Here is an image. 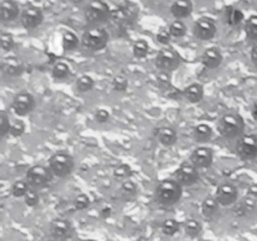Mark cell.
<instances>
[{
  "label": "cell",
  "mask_w": 257,
  "mask_h": 241,
  "mask_svg": "<svg viewBox=\"0 0 257 241\" xmlns=\"http://www.w3.org/2000/svg\"><path fill=\"white\" fill-rule=\"evenodd\" d=\"M193 12V3L192 0H176L171 5V14L176 19L181 20L188 18Z\"/></svg>",
  "instance_id": "obj_17"
},
{
  "label": "cell",
  "mask_w": 257,
  "mask_h": 241,
  "mask_svg": "<svg viewBox=\"0 0 257 241\" xmlns=\"http://www.w3.org/2000/svg\"><path fill=\"white\" fill-rule=\"evenodd\" d=\"M251 60H252L253 64L257 67V43L252 47V50H251Z\"/></svg>",
  "instance_id": "obj_48"
},
{
  "label": "cell",
  "mask_w": 257,
  "mask_h": 241,
  "mask_svg": "<svg viewBox=\"0 0 257 241\" xmlns=\"http://www.w3.org/2000/svg\"><path fill=\"white\" fill-rule=\"evenodd\" d=\"M252 117L255 118L257 120V102L253 104V108H252Z\"/></svg>",
  "instance_id": "obj_49"
},
{
  "label": "cell",
  "mask_w": 257,
  "mask_h": 241,
  "mask_svg": "<svg viewBox=\"0 0 257 241\" xmlns=\"http://www.w3.org/2000/svg\"><path fill=\"white\" fill-rule=\"evenodd\" d=\"M180 222L176 218H167L161 225V230L166 236H173L180 231Z\"/></svg>",
  "instance_id": "obj_31"
},
{
  "label": "cell",
  "mask_w": 257,
  "mask_h": 241,
  "mask_svg": "<svg viewBox=\"0 0 257 241\" xmlns=\"http://www.w3.org/2000/svg\"><path fill=\"white\" fill-rule=\"evenodd\" d=\"M25 132V125L23 120L15 119L14 122L12 123V128H10V135L13 137H20L23 133Z\"/></svg>",
  "instance_id": "obj_43"
},
{
  "label": "cell",
  "mask_w": 257,
  "mask_h": 241,
  "mask_svg": "<svg viewBox=\"0 0 257 241\" xmlns=\"http://www.w3.org/2000/svg\"><path fill=\"white\" fill-rule=\"evenodd\" d=\"M110 14H112V10L109 9L108 4H105L102 0H92L88 3L84 9L85 20L94 27H99L103 23L110 20Z\"/></svg>",
  "instance_id": "obj_3"
},
{
  "label": "cell",
  "mask_w": 257,
  "mask_h": 241,
  "mask_svg": "<svg viewBox=\"0 0 257 241\" xmlns=\"http://www.w3.org/2000/svg\"><path fill=\"white\" fill-rule=\"evenodd\" d=\"M191 162L198 168V170H203V168H208L212 166L213 163V152L211 148L208 147H197L191 155Z\"/></svg>",
  "instance_id": "obj_15"
},
{
  "label": "cell",
  "mask_w": 257,
  "mask_h": 241,
  "mask_svg": "<svg viewBox=\"0 0 257 241\" xmlns=\"http://www.w3.org/2000/svg\"><path fill=\"white\" fill-rule=\"evenodd\" d=\"M87 241H97V240H87Z\"/></svg>",
  "instance_id": "obj_50"
},
{
  "label": "cell",
  "mask_w": 257,
  "mask_h": 241,
  "mask_svg": "<svg viewBox=\"0 0 257 241\" xmlns=\"http://www.w3.org/2000/svg\"><path fill=\"white\" fill-rule=\"evenodd\" d=\"M212 128L207 123H200V125H197L193 128V138L197 142H206V141H208L212 137Z\"/></svg>",
  "instance_id": "obj_25"
},
{
  "label": "cell",
  "mask_w": 257,
  "mask_h": 241,
  "mask_svg": "<svg viewBox=\"0 0 257 241\" xmlns=\"http://www.w3.org/2000/svg\"><path fill=\"white\" fill-rule=\"evenodd\" d=\"M243 13L240 9L233 7H227L225 9V20L231 27H238L243 22Z\"/></svg>",
  "instance_id": "obj_24"
},
{
  "label": "cell",
  "mask_w": 257,
  "mask_h": 241,
  "mask_svg": "<svg viewBox=\"0 0 257 241\" xmlns=\"http://www.w3.org/2000/svg\"><path fill=\"white\" fill-rule=\"evenodd\" d=\"M133 55L138 59H143L148 55L150 53V45L146 42L145 39H138L136 40L135 44H133Z\"/></svg>",
  "instance_id": "obj_32"
},
{
  "label": "cell",
  "mask_w": 257,
  "mask_h": 241,
  "mask_svg": "<svg viewBox=\"0 0 257 241\" xmlns=\"http://www.w3.org/2000/svg\"><path fill=\"white\" fill-rule=\"evenodd\" d=\"M0 43H2V49L3 52H10L14 48V38L12 34H8V33H3L2 37H0Z\"/></svg>",
  "instance_id": "obj_41"
},
{
  "label": "cell",
  "mask_w": 257,
  "mask_h": 241,
  "mask_svg": "<svg viewBox=\"0 0 257 241\" xmlns=\"http://www.w3.org/2000/svg\"><path fill=\"white\" fill-rule=\"evenodd\" d=\"M70 68L67 63L58 62L55 63L54 67L52 68V77L57 80H63L69 77Z\"/></svg>",
  "instance_id": "obj_29"
},
{
  "label": "cell",
  "mask_w": 257,
  "mask_h": 241,
  "mask_svg": "<svg viewBox=\"0 0 257 241\" xmlns=\"http://www.w3.org/2000/svg\"><path fill=\"white\" fill-rule=\"evenodd\" d=\"M182 197V186L173 178H165L156 187V200L163 207L175 206Z\"/></svg>",
  "instance_id": "obj_1"
},
{
  "label": "cell",
  "mask_w": 257,
  "mask_h": 241,
  "mask_svg": "<svg viewBox=\"0 0 257 241\" xmlns=\"http://www.w3.org/2000/svg\"><path fill=\"white\" fill-rule=\"evenodd\" d=\"M247 196L248 197L253 198V200H257V185H251L250 187H248Z\"/></svg>",
  "instance_id": "obj_46"
},
{
  "label": "cell",
  "mask_w": 257,
  "mask_h": 241,
  "mask_svg": "<svg viewBox=\"0 0 257 241\" xmlns=\"http://www.w3.org/2000/svg\"><path fill=\"white\" fill-rule=\"evenodd\" d=\"M74 232L73 225L65 218H55L52 223H50V233L54 238L60 241H65L70 238Z\"/></svg>",
  "instance_id": "obj_14"
},
{
  "label": "cell",
  "mask_w": 257,
  "mask_h": 241,
  "mask_svg": "<svg viewBox=\"0 0 257 241\" xmlns=\"http://www.w3.org/2000/svg\"><path fill=\"white\" fill-rule=\"evenodd\" d=\"M215 197L221 206H231L237 201L238 191L235 185L226 182L218 186Z\"/></svg>",
  "instance_id": "obj_13"
},
{
  "label": "cell",
  "mask_w": 257,
  "mask_h": 241,
  "mask_svg": "<svg viewBox=\"0 0 257 241\" xmlns=\"http://www.w3.org/2000/svg\"><path fill=\"white\" fill-rule=\"evenodd\" d=\"M200 178L198 168L192 162H183L176 171V180L181 186H192Z\"/></svg>",
  "instance_id": "obj_10"
},
{
  "label": "cell",
  "mask_w": 257,
  "mask_h": 241,
  "mask_svg": "<svg viewBox=\"0 0 257 241\" xmlns=\"http://www.w3.org/2000/svg\"><path fill=\"white\" fill-rule=\"evenodd\" d=\"M48 167L57 177H67L74 171V158L64 151L55 152L48 161Z\"/></svg>",
  "instance_id": "obj_4"
},
{
  "label": "cell",
  "mask_w": 257,
  "mask_h": 241,
  "mask_svg": "<svg viewBox=\"0 0 257 241\" xmlns=\"http://www.w3.org/2000/svg\"><path fill=\"white\" fill-rule=\"evenodd\" d=\"M62 45L64 52H70V50L75 49L79 45V38L77 37L75 33L67 30L62 37Z\"/></svg>",
  "instance_id": "obj_27"
},
{
  "label": "cell",
  "mask_w": 257,
  "mask_h": 241,
  "mask_svg": "<svg viewBox=\"0 0 257 241\" xmlns=\"http://www.w3.org/2000/svg\"><path fill=\"white\" fill-rule=\"evenodd\" d=\"M110 215H112V208H110L109 206H104V207L102 208V211H100V216H102L103 218H108Z\"/></svg>",
  "instance_id": "obj_47"
},
{
  "label": "cell",
  "mask_w": 257,
  "mask_h": 241,
  "mask_svg": "<svg viewBox=\"0 0 257 241\" xmlns=\"http://www.w3.org/2000/svg\"><path fill=\"white\" fill-rule=\"evenodd\" d=\"M24 201L27 203V206H29V207H35L40 201L39 192L35 188H30L27 195L24 196Z\"/></svg>",
  "instance_id": "obj_39"
},
{
  "label": "cell",
  "mask_w": 257,
  "mask_h": 241,
  "mask_svg": "<svg viewBox=\"0 0 257 241\" xmlns=\"http://www.w3.org/2000/svg\"><path fill=\"white\" fill-rule=\"evenodd\" d=\"M177 132H176L175 128L172 127H161L160 130L157 131V140L158 142L162 146H166V147H171V146L175 145L177 142Z\"/></svg>",
  "instance_id": "obj_19"
},
{
  "label": "cell",
  "mask_w": 257,
  "mask_h": 241,
  "mask_svg": "<svg viewBox=\"0 0 257 241\" xmlns=\"http://www.w3.org/2000/svg\"><path fill=\"white\" fill-rule=\"evenodd\" d=\"M236 152L242 160L257 157V135H243L236 143Z\"/></svg>",
  "instance_id": "obj_8"
},
{
  "label": "cell",
  "mask_w": 257,
  "mask_h": 241,
  "mask_svg": "<svg viewBox=\"0 0 257 241\" xmlns=\"http://www.w3.org/2000/svg\"><path fill=\"white\" fill-rule=\"evenodd\" d=\"M73 203H74V208L77 211H84L89 207L90 200L89 197H88V195H85V193H79V195L74 198Z\"/></svg>",
  "instance_id": "obj_38"
},
{
  "label": "cell",
  "mask_w": 257,
  "mask_h": 241,
  "mask_svg": "<svg viewBox=\"0 0 257 241\" xmlns=\"http://www.w3.org/2000/svg\"><path fill=\"white\" fill-rule=\"evenodd\" d=\"M131 175H132V168H131L128 165H125V163L118 165L117 167L114 168V171H113V176H114V178L119 181L128 180Z\"/></svg>",
  "instance_id": "obj_36"
},
{
  "label": "cell",
  "mask_w": 257,
  "mask_h": 241,
  "mask_svg": "<svg viewBox=\"0 0 257 241\" xmlns=\"http://www.w3.org/2000/svg\"><path fill=\"white\" fill-rule=\"evenodd\" d=\"M132 19V10L127 7L115 8V9L112 10V14H110V20H112L114 24L119 25V27L128 24Z\"/></svg>",
  "instance_id": "obj_20"
},
{
  "label": "cell",
  "mask_w": 257,
  "mask_h": 241,
  "mask_svg": "<svg viewBox=\"0 0 257 241\" xmlns=\"http://www.w3.org/2000/svg\"><path fill=\"white\" fill-rule=\"evenodd\" d=\"M183 228H185L186 235L190 236V237H197L202 232V225L196 218H188V220H186L185 223H183Z\"/></svg>",
  "instance_id": "obj_28"
},
{
  "label": "cell",
  "mask_w": 257,
  "mask_h": 241,
  "mask_svg": "<svg viewBox=\"0 0 257 241\" xmlns=\"http://www.w3.org/2000/svg\"><path fill=\"white\" fill-rule=\"evenodd\" d=\"M171 38H172V35H171L170 29H166V28H161L156 35V40L162 45H167L171 42Z\"/></svg>",
  "instance_id": "obj_42"
},
{
  "label": "cell",
  "mask_w": 257,
  "mask_h": 241,
  "mask_svg": "<svg viewBox=\"0 0 257 241\" xmlns=\"http://www.w3.org/2000/svg\"><path fill=\"white\" fill-rule=\"evenodd\" d=\"M222 54L221 50L216 47H211L205 50L202 54V64L205 65L207 69H217L222 63Z\"/></svg>",
  "instance_id": "obj_16"
},
{
  "label": "cell",
  "mask_w": 257,
  "mask_h": 241,
  "mask_svg": "<svg viewBox=\"0 0 257 241\" xmlns=\"http://www.w3.org/2000/svg\"><path fill=\"white\" fill-rule=\"evenodd\" d=\"M109 34L102 27H93L88 29L82 37V45L88 50L98 52L107 47Z\"/></svg>",
  "instance_id": "obj_5"
},
{
  "label": "cell",
  "mask_w": 257,
  "mask_h": 241,
  "mask_svg": "<svg viewBox=\"0 0 257 241\" xmlns=\"http://www.w3.org/2000/svg\"><path fill=\"white\" fill-rule=\"evenodd\" d=\"M12 108L14 113L19 117H25L32 113L35 108V98L29 92H20L14 97L12 102Z\"/></svg>",
  "instance_id": "obj_9"
},
{
  "label": "cell",
  "mask_w": 257,
  "mask_h": 241,
  "mask_svg": "<svg viewBox=\"0 0 257 241\" xmlns=\"http://www.w3.org/2000/svg\"><path fill=\"white\" fill-rule=\"evenodd\" d=\"M19 7L15 0H3L0 15L3 23H10L19 17Z\"/></svg>",
  "instance_id": "obj_18"
},
{
  "label": "cell",
  "mask_w": 257,
  "mask_h": 241,
  "mask_svg": "<svg viewBox=\"0 0 257 241\" xmlns=\"http://www.w3.org/2000/svg\"><path fill=\"white\" fill-rule=\"evenodd\" d=\"M181 64V57L173 48H163L157 53L156 65L162 72H172Z\"/></svg>",
  "instance_id": "obj_7"
},
{
  "label": "cell",
  "mask_w": 257,
  "mask_h": 241,
  "mask_svg": "<svg viewBox=\"0 0 257 241\" xmlns=\"http://www.w3.org/2000/svg\"><path fill=\"white\" fill-rule=\"evenodd\" d=\"M217 130L222 137L227 140L241 137L245 131V122L241 115L236 113H227L223 114L217 122Z\"/></svg>",
  "instance_id": "obj_2"
},
{
  "label": "cell",
  "mask_w": 257,
  "mask_h": 241,
  "mask_svg": "<svg viewBox=\"0 0 257 241\" xmlns=\"http://www.w3.org/2000/svg\"><path fill=\"white\" fill-rule=\"evenodd\" d=\"M246 37L257 43V14L251 15L245 23Z\"/></svg>",
  "instance_id": "obj_33"
},
{
  "label": "cell",
  "mask_w": 257,
  "mask_h": 241,
  "mask_svg": "<svg viewBox=\"0 0 257 241\" xmlns=\"http://www.w3.org/2000/svg\"><path fill=\"white\" fill-rule=\"evenodd\" d=\"M216 33H217V27H216L215 20L211 18H200L193 25V34L201 40H211L215 37Z\"/></svg>",
  "instance_id": "obj_11"
},
{
  "label": "cell",
  "mask_w": 257,
  "mask_h": 241,
  "mask_svg": "<svg viewBox=\"0 0 257 241\" xmlns=\"http://www.w3.org/2000/svg\"><path fill=\"white\" fill-rule=\"evenodd\" d=\"M2 69L8 77H18L23 73V64L17 58H8L3 62Z\"/></svg>",
  "instance_id": "obj_21"
},
{
  "label": "cell",
  "mask_w": 257,
  "mask_h": 241,
  "mask_svg": "<svg viewBox=\"0 0 257 241\" xmlns=\"http://www.w3.org/2000/svg\"><path fill=\"white\" fill-rule=\"evenodd\" d=\"M43 20H44V14L43 10L38 7H29L27 9L23 10L22 15H20V22L25 29H35L39 25H42Z\"/></svg>",
  "instance_id": "obj_12"
},
{
  "label": "cell",
  "mask_w": 257,
  "mask_h": 241,
  "mask_svg": "<svg viewBox=\"0 0 257 241\" xmlns=\"http://www.w3.org/2000/svg\"><path fill=\"white\" fill-rule=\"evenodd\" d=\"M109 112L107 109H97L94 113V119L97 120L98 123H105L109 120Z\"/></svg>",
  "instance_id": "obj_44"
},
{
  "label": "cell",
  "mask_w": 257,
  "mask_h": 241,
  "mask_svg": "<svg viewBox=\"0 0 257 241\" xmlns=\"http://www.w3.org/2000/svg\"><path fill=\"white\" fill-rule=\"evenodd\" d=\"M10 128H12V123H10L9 117L7 113L3 110L0 113V137L5 138L10 133Z\"/></svg>",
  "instance_id": "obj_37"
},
{
  "label": "cell",
  "mask_w": 257,
  "mask_h": 241,
  "mask_svg": "<svg viewBox=\"0 0 257 241\" xmlns=\"http://www.w3.org/2000/svg\"><path fill=\"white\" fill-rule=\"evenodd\" d=\"M163 92L166 93V95H167L168 98H172V99H178L181 95H183V92H180V90H178L177 88L173 87L172 84H171L168 88H166Z\"/></svg>",
  "instance_id": "obj_45"
},
{
  "label": "cell",
  "mask_w": 257,
  "mask_h": 241,
  "mask_svg": "<svg viewBox=\"0 0 257 241\" xmlns=\"http://www.w3.org/2000/svg\"><path fill=\"white\" fill-rule=\"evenodd\" d=\"M220 203L216 200V197L212 196H208L205 200L202 201V205H201V211H202V215L206 218H212L216 213L218 212V208H220Z\"/></svg>",
  "instance_id": "obj_23"
},
{
  "label": "cell",
  "mask_w": 257,
  "mask_h": 241,
  "mask_svg": "<svg viewBox=\"0 0 257 241\" xmlns=\"http://www.w3.org/2000/svg\"><path fill=\"white\" fill-rule=\"evenodd\" d=\"M183 97L190 103H200L203 99V87L198 83H193L183 89Z\"/></svg>",
  "instance_id": "obj_22"
},
{
  "label": "cell",
  "mask_w": 257,
  "mask_h": 241,
  "mask_svg": "<svg viewBox=\"0 0 257 241\" xmlns=\"http://www.w3.org/2000/svg\"><path fill=\"white\" fill-rule=\"evenodd\" d=\"M137 195V185L133 181L125 180L123 181L119 188V196L124 201H131Z\"/></svg>",
  "instance_id": "obj_26"
},
{
  "label": "cell",
  "mask_w": 257,
  "mask_h": 241,
  "mask_svg": "<svg viewBox=\"0 0 257 241\" xmlns=\"http://www.w3.org/2000/svg\"><path fill=\"white\" fill-rule=\"evenodd\" d=\"M30 185L28 183L27 180H18L13 183L12 186V195L14 197L20 198V197H24L25 195L28 193V191L30 190Z\"/></svg>",
  "instance_id": "obj_30"
},
{
  "label": "cell",
  "mask_w": 257,
  "mask_h": 241,
  "mask_svg": "<svg viewBox=\"0 0 257 241\" xmlns=\"http://www.w3.org/2000/svg\"><path fill=\"white\" fill-rule=\"evenodd\" d=\"M170 33L173 38H182L185 37L186 33H187V27H186L185 23L182 20H175L172 24L170 25Z\"/></svg>",
  "instance_id": "obj_35"
},
{
  "label": "cell",
  "mask_w": 257,
  "mask_h": 241,
  "mask_svg": "<svg viewBox=\"0 0 257 241\" xmlns=\"http://www.w3.org/2000/svg\"><path fill=\"white\" fill-rule=\"evenodd\" d=\"M53 172L49 167L43 165H34L27 171L25 180L30 185V187L35 190H42V188L48 187L52 183Z\"/></svg>",
  "instance_id": "obj_6"
},
{
  "label": "cell",
  "mask_w": 257,
  "mask_h": 241,
  "mask_svg": "<svg viewBox=\"0 0 257 241\" xmlns=\"http://www.w3.org/2000/svg\"><path fill=\"white\" fill-rule=\"evenodd\" d=\"M77 90L79 93H88L94 88V79L89 75H82L77 79Z\"/></svg>",
  "instance_id": "obj_34"
},
{
  "label": "cell",
  "mask_w": 257,
  "mask_h": 241,
  "mask_svg": "<svg viewBox=\"0 0 257 241\" xmlns=\"http://www.w3.org/2000/svg\"><path fill=\"white\" fill-rule=\"evenodd\" d=\"M112 88L115 92H125L128 88L127 78L123 77V75H117V77H114L112 80Z\"/></svg>",
  "instance_id": "obj_40"
}]
</instances>
